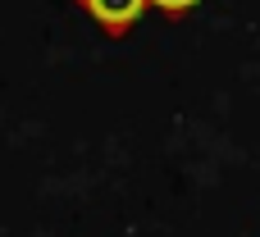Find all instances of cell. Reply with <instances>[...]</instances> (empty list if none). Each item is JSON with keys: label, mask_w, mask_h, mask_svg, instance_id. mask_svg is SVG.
I'll return each mask as SVG.
<instances>
[{"label": "cell", "mask_w": 260, "mask_h": 237, "mask_svg": "<svg viewBox=\"0 0 260 237\" xmlns=\"http://www.w3.org/2000/svg\"><path fill=\"white\" fill-rule=\"evenodd\" d=\"M82 9H87V18L91 23H101L110 37H123L142 14H146V5L151 0H78Z\"/></svg>", "instance_id": "obj_1"}, {"label": "cell", "mask_w": 260, "mask_h": 237, "mask_svg": "<svg viewBox=\"0 0 260 237\" xmlns=\"http://www.w3.org/2000/svg\"><path fill=\"white\" fill-rule=\"evenodd\" d=\"M155 9H165V14H187V9H197L201 0H151Z\"/></svg>", "instance_id": "obj_2"}]
</instances>
